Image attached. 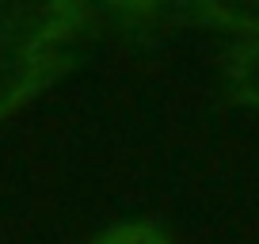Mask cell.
I'll use <instances>...</instances> for the list:
<instances>
[{
	"label": "cell",
	"instance_id": "277c9868",
	"mask_svg": "<svg viewBox=\"0 0 259 244\" xmlns=\"http://www.w3.org/2000/svg\"><path fill=\"white\" fill-rule=\"evenodd\" d=\"M210 27L233 31L240 38H259V0H194Z\"/></svg>",
	"mask_w": 259,
	"mask_h": 244
},
{
	"label": "cell",
	"instance_id": "7a4b0ae2",
	"mask_svg": "<svg viewBox=\"0 0 259 244\" xmlns=\"http://www.w3.org/2000/svg\"><path fill=\"white\" fill-rule=\"evenodd\" d=\"M69 65H73L69 50L65 54H42V57L0 50V122L23 111L31 99H38L61 73H69Z\"/></svg>",
	"mask_w": 259,
	"mask_h": 244
},
{
	"label": "cell",
	"instance_id": "5b68a950",
	"mask_svg": "<svg viewBox=\"0 0 259 244\" xmlns=\"http://www.w3.org/2000/svg\"><path fill=\"white\" fill-rule=\"evenodd\" d=\"M92 244H171V236L153 221H122V225L99 233Z\"/></svg>",
	"mask_w": 259,
	"mask_h": 244
},
{
	"label": "cell",
	"instance_id": "3957f363",
	"mask_svg": "<svg viewBox=\"0 0 259 244\" xmlns=\"http://www.w3.org/2000/svg\"><path fill=\"white\" fill-rule=\"evenodd\" d=\"M225 80L236 103L259 111V38H240L225 50Z\"/></svg>",
	"mask_w": 259,
	"mask_h": 244
},
{
	"label": "cell",
	"instance_id": "8992f818",
	"mask_svg": "<svg viewBox=\"0 0 259 244\" xmlns=\"http://www.w3.org/2000/svg\"><path fill=\"white\" fill-rule=\"evenodd\" d=\"M111 12H118L126 23H149L168 0H103Z\"/></svg>",
	"mask_w": 259,
	"mask_h": 244
},
{
	"label": "cell",
	"instance_id": "6da1fadb",
	"mask_svg": "<svg viewBox=\"0 0 259 244\" xmlns=\"http://www.w3.org/2000/svg\"><path fill=\"white\" fill-rule=\"evenodd\" d=\"M84 0H0V50L8 54H65L88 31Z\"/></svg>",
	"mask_w": 259,
	"mask_h": 244
}]
</instances>
